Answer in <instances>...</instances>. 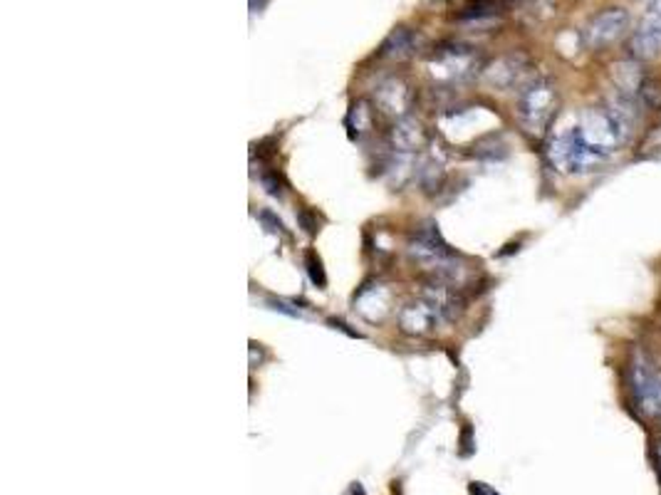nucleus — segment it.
I'll use <instances>...</instances> for the list:
<instances>
[{"label":"nucleus","mask_w":661,"mask_h":495,"mask_svg":"<svg viewBox=\"0 0 661 495\" xmlns=\"http://www.w3.org/2000/svg\"><path fill=\"white\" fill-rule=\"evenodd\" d=\"M558 114V90L550 80H535L523 87L517 117L530 135H543Z\"/></svg>","instance_id":"1"},{"label":"nucleus","mask_w":661,"mask_h":495,"mask_svg":"<svg viewBox=\"0 0 661 495\" xmlns=\"http://www.w3.org/2000/svg\"><path fill=\"white\" fill-rule=\"evenodd\" d=\"M478 67V55L471 48L464 45H448L434 55L431 62V73L448 82H464Z\"/></svg>","instance_id":"2"},{"label":"nucleus","mask_w":661,"mask_h":495,"mask_svg":"<svg viewBox=\"0 0 661 495\" xmlns=\"http://www.w3.org/2000/svg\"><path fill=\"white\" fill-rule=\"evenodd\" d=\"M630 28V13L624 8H607L597 13L585 28V42L592 50H602L614 40H620L622 32Z\"/></svg>","instance_id":"3"},{"label":"nucleus","mask_w":661,"mask_h":495,"mask_svg":"<svg viewBox=\"0 0 661 495\" xmlns=\"http://www.w3.org/2000/svg\"><path fill=\"white\" fill-rule=\"evenodd\" d=\"M441 320H446L444 312L429 295H424L422 300H413L399 312V325L409 334H429Z\"/></svg>","instance_id":"4"},{"label":"nucleus","mask_w":661,"mask_h":495,"mask_svg":"<svg viewBox=\"0 0 661 495\" xmlns=\"http://www.w3.org/2000/svg\"><path fill=\"white\" fill-rule=\"evenodd\" d=\"M631 50L641 60H649L661 52V0H654L649 13L644 15L639 30L634 32Z\"/></svg>","instance_id":"5"},{"label":"nucleus","mask_w":661,"mask_h":495,"mask_svg":"<svg viewBox=\"0 0 661 495\" xmlns=\"http://www.w3.org/2000/svg\"><path fill=\"white\" fill-rule=\"evenodd\" d=\"M631 386H634L641 412L661 416V371L637 367L631 377Z\"/></svg>","instance_id":"6"},{"label":"nucleus","mask_w":661,"mask_h":495,"mask_svg":"<svg viewBox=\"0 0 661 495\" xmlns=\"http://www.w3.org/2000/svg\"><path fill=\"white\" fill-rule=\"evenodd\" d=\"M392 144L396 154H409L412 156L419 146L424 144V132H422V124L412 119V117H402L392 132Z\"/></svg>","instance_id":"7"},{"label":"nucleus","mask_w":661,"mask_h":495,"mask_svg":"<svg viewBox=\"0 0 661 495\" xmlns=\"http://www.w3.org/2000/svg\"><path fill=\"white\" fill-rule=\"evenodd\" d=\"M377 104L382 107V112L399 114L402 117L409 107V90L402 80H387L377 87Z\"/></svg>","instance_id":"8"},{"label":"nucleus","mask_w":661,"mask_h":495,"mask_svg":"<svg viewBox=\"0 0 661 495\" xmlns=\"http://www.w3.org/2000/svg\"><path fill=\"white\" fill-rule=\"evenodd\" d=\"M357 308H360V312H362L367 320H382L384 315L389 312V292L382 285L362 290L360 300H357Z\"/></svg>","instance_id":"9"},{"label":"nucleus","mask_w":661,"mask_h":495,"mask_svg":"<svg viewBox=\"0 0 661 495\" xmlns=\"http://www.w3.org/2000/svg\"><path fill=\"white\" fill-rule=\"evenodd\" d=\"M520 74H523V57H516V55H510V57H503V60H498L491 70H488V80L498 87H513V84L520 80Z\"/></svg>","instance_id":"10"},{"label":"nucleus","mask_w":661,"mask_h":495,"mask_svg":"<svg viewBox=\"0 0 661 495\" xmlns=\"http://www.w3.org/2000/svg\"><path fill=\"white\" fill-rule=\"evenodd\" d=\"M416 45H419V38L412 30L399 28V30H394L387 38V42L382 45V55L384 57H392V60H402V57L416 50Z\"/></svg>","instance_id":"11"},{"label":"nucleus","mask_w":661,"mask_h":495,"mask_svg":"<svg viewBox=\"0 0 661 495\" xmlns=\"http://www.w3.org/2000/svg\"><path fill=\"white\" fill-rule=\"evenodd\" d=\"M347 126L352 132L360 135H367L372 129V109L367 102H354L350 109V117H347Z\"/></svg>","instance_id":"12"},{"label":"nucleus","mask_w":661,"mask_h":495,"mask_svg":"<svg viewBox=\"0 0 661 495\" xmlns=\"http://www.w3.org/2000/svg\"><path fill=\"white\" fill-rule=\"evenodd\" d=\"M496 15V3L491 0H478L471 8H464L458 13V21H481V18H491Z\"/></svg>","instance_id":"13"},{"label":"nucleus","mask_w":661,"mask_h":495,"mask_svg":"<svg viewBox=\"0 0 661 495\" xmlns=\"http://www.w3.org/2000/svg\"><path fill=\"white\" fill-rule=\"evenodd\" d=\"M305 263H308V270H310L312 282H315V285H325V273H322L320 260L315 258V253H308V258H305Z\"/></svg>","instance_id":"14"},{"label":"nucleus","mask_w":661,"mask_h":495,"mask_svg":"<svg viewBox=\"0 0 661 495\" xmlns=\"http://www.w3.org/2000/svg\"><path fill=\"white\" fill-rule=\"evenodd\" d=\"M471 495H498V493H496V491H491L488 485L474 483V485H471Z\"/></svg>","instance_id":"15"},{"label":"nucleus","mask_w":661,"mask_h":495,"mask_svg":"<svg viewBox=\"0 0 661 495\" xmlns=\"http://www.w3.org/2000/svg\"><path fill=\"white\" fill-rule=\"evenodd\" d=\"M659 464H661V444H659Z\"/></svg>","instance_id":"16"}]
</instances>
